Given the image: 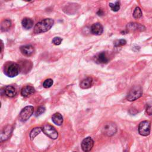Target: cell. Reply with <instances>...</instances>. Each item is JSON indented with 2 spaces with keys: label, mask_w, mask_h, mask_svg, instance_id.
I'll list each match as a JSON object with an SVG mask.
<instances>
[{
  "label": "cell",
  "mask_w": 152,
  "mask_h": 152,
  "mask_svg": "<svg viewBox=\"0 0 152 152\" xmlns=\"http://www.w3.org/2000/svg\"><path fill=\"white\" fill-rule=\"evenodd\" d=\"M54 24V20L52 18L44 19L36 24L33 32L36 34L46 32L51 29Z\"/></svg>",
  "instance_id": "1"
},
{
  "label": "cell",
  "mask_w": 152,
  "mask_h": 152,
  "mask_svg": "<svg viewBox=\"0 0 152 152\" xmlns=\"http://www.w3.org/2000/svg\"><path fill=\"white\" fill-rule=\"evenodd\" d=\"M20 69L21 67L17 63L9 62L4 65V74L9 77L13 78L19 74Z\"/></svg>",
  "instance_id": "2"
},
{
  "label": "cell",
  "mask_w": 152,
  "mask_h": 152,
  "mask_svg": "<svg viewBox=\"0 0 152 152\" xmlns=\"http://www.w3.org/2000/svg\"><path fill=\"white\" fill-rule=\"evenodd\" d=\"M143 95V90L141 86H135L130 89L128 95L127 96V99L130 102L136 100L141 97Z\"/></svg>",
  "instance_id": "3"
},
{
  "label": "cell",
  "mask_w": 152,
  "mask_h": 152,
  "mask_svg": "<svg viewBox=\"0 0 152 152\" xmlns=\"http://www.w3.org/2000/svg\"><path fill=\"white\" fill-rule=\"evenodd\" d=\"M117 131L116 124L112 122H107L105 123L102 128V133L106 136H112Z\"/></svg>",
  "instance_id": "4"
},
{
  "label": "cell",
  "mask_w": 152,
  "mask_h": 152,
  "mask_svg": "<svg viewBox=\"0 0 152 152\" xmlns=\"http://www.w3.org/2000/svg\"><path fill=\"white\" fill-rule=\"evenodd\" d=\"M43 132L49 138L53 140H55L58 137V133L55 128L48 124L44 125L42 128Z\"/></svg>",
  "instance_id": "5"
},
{
  "label": "cell",
  "mask_w": 152,
  "mask_h": 152,
  "mask_svg": "<svg viewBox=\"0 0 152 152\" xmlns=\"http://www.w3.org/2000/svg\"><path fill=\"white\" fill-rule=\"evenodd\" d=\"M34 112V108L32 106H27L24 108L20 114V119L22 122H25L31 117Z\"/></svg>",
  "instance_id": "6"
},
{
  "label": "cell",
  "mask_w": 152,
  "mask_h": 152,
  "mask_svg": "<svg viewBox=\"0 0 152 152\" xmlns=\"http://www.w3.org/2000/svg\"><path fill=\"white\" fill-rule=\"evenodd\" d=\"M151 130V123L149 121H144L141 122L138 126V133L143 136L150 134Z\"/></svg>",
  "instance_id": "7"
},
{
  "label": "cell",
  "mask_w": 152,
  "mask_h": 152,
  "mask_svg": "<svg viewBox=\"0 0 152 152\" xmlns=\"http://www.w3.org/2000/svg\"><path fill=\"white\" fill-rule=\"evenodd\" d=\"M94 145V141L93 139L88 137L85 138L82 143V148L84 152H89L92 149Z\"/></svg>",
  "instance_id": "8"
},
{
  "label": "cell",
  "mask_w": 152,
  "mask_h": 152,
  "mask_svg": "<svg viewBox=\"0 0 152 152\" xmlns=\"http://www.w3.org/2000/svg\"><path fill=\"white\" fill-rule=\"evenodd\" d=\"M127 29L128 31H140L143 32L146 30V27L137 23H130L127 25Z\"/></svg>",
  "instance_id": "9"
},
{
  "label": "cell",
  "mask_w": 152,
  "mask_h": 152,
  "mask_svg": "<svg viewBox=\"0 0 152 152\" xmlns=\"http://www.w3.org/2000/svg\"><path fill=\"white\" fill-rule=\"evenodd\" d=\"M95 59L97 64H107L109 62V59L106 52H102L97 54L95 57Z\"/></svg>",
  "instance_id": "10"
},
{
  "label": "cell",
  "mask_w": 152,
  "mask_h": 152,
  "mask_svg": "<svg viewBox=\"0 0 152 152\" xmlns=\"http://www.w3.org/2000/svg\"><path fill=\"white\" fill-rule=\"evenodd\" d=\"M91 32L95 35H100L103 33L104 27L103 26L99 23L93 24L90 28Z\"/></svg>",
  "instance_id": "11"
},
{
  "label": "cell",
  "mask_w": 152,
  "mask_h": 152,
  "mask_svg": "<svg viewBox=\"0 0 152 152\" xmlns=\"http://www.w3.org/2000/svg\"><path fill=\"white\" fill-rule=\"evenodd\" d=\"M13 130V127L12 125H7L6 126L3 131H2L1 134V141H5L7 140L10 136H11Z\"/></svg>",
  "instance_id": "12"
},
{
  "label": "cell",
  "mask_w": 152,
  "mask_h": 152,
  "mask_svg": "<svg viewBox=\"0 0 152 152\" xmlns=\"http://www.w3.org/2000/svg\"><path fill=\"white\" fill-rule=\"evenodd\" d=\"M20 50H21L22 54L27 57H30L35 52L33 46L30 45L21 46V48H20Z\"/></svg>",
  "instance_id": "13"
},
{
  "label": "cell",
  "mask_w": 152,
  "mask_h": 152,
  "mask_svg": "<svg viewBox=\"0 0 152 152\" xmlns=\"http://www.w3.org/2000/svg\"><path fill=\"white\" fill-rule=\"evenodd\" d=\"M35 92V89L31 86H26L21 90V95L23 97H29Z\"/></svg>",
  "instance_id": "14"
},
{
  "label": "cell",
  "mask_w": 152,
  "mask_h": 152,
  "mask_svg": "<svg viewBox=\"0 0 152 152\" xmlns=\"http://www.w3.org/2000/svg\"><path fill=\"white\" fill-rule=\"evenodd\" d=\"M93 83V79L91 77H87L84 80H83L82 82H80V86L82 89H86L90 88L92 86Z\"/></svg>",
  "instance_id": "15"
},
{
  "label": "cell",
  "mask_w": 152,
  "mask_h": 152,
  "mask_svg": "<svg viewBox=\"0 0 152 152\" xmlns=\"http://www.w3.org/2000/svg\"><path fill=\"white\" fill-rule=\"evenodd\" d=\"M4 93L10 97H14L16 94L17 92L16 89L12 86H7L5 87L4 89Z\"/></svg>",
  "instance_id": "16"
},
{
  "label": "cell",
  "mask_w": 152,
  "mask_h": 152,
  "mask_svg": "<svg viewBox=\"0 0 152 152\" xmlns=\"http://www.w3.org/2000/svg\"><path fill=\"white\" fill-rule=\"evenodd\" d=\"M34 22L31 18H24L22 22V25L23 27L26 30H29L31 29L33 26Z\"/></svg>",
  "instance_id": "17"
},
{
  "label": "cell",
  "mask_w": 152,
  "mask_h": 152,
  "mask_svg": "<svg viewBox=\"0 0 152 152\" xmlns=\"http://www.w3.org/2000/svg\"><path fill=\"white\" fill-rule=\"evenodd\" d=\"M52 120L53 123L57 125H61L63 123V117L58 112L54 114L52 117Z\"/></svg>",
  "instance_id": "18"
},
{
  "label": "cell",
  "mask_w": 152,
  "mask_h": 152,
  "mask_svg": "<svg viewBox=\"0 0 152 152\" xmlns=\"http://www.w3.org/2000/svg\"><path fill=\"white\" fill-rule=\"evenodd\" d=\"M12 26V22L10 20L5 19L2 22L1 24V30L3 32L7 31Z\"/></svg>",
  "instance_id": "19"
},
{
  "label": "cell",
  "mask_w": 152,
  "mask_h": 152,
  "mask_svg": "<svg viewBox=\"0 0 152 152\" xmlns=\"http://www.w3.org/2000/svg\"><path fill=\"white\" fill-rule=\"evenodd\" d=\"M41 131H42V128H40V127H36L33 129L30 133V139L33 140L35 138V137H36L38 134H40V133L41 132Z\"/></svg>",
  "instance_id": "20"
},
{
  "label": "cell",
  "mask_w": 152,
  "mask_h": 152,
  "mask_svg": "<svg viewBox=\"0 0 152 152\" xmlns=\"http://www.w3.org/2000/svg\"><path fill=\"white\" fill-rule=\"evenodd\" d=\"M133 16L136 19H138L141 17V16H142V11H141V10L140 7H137L135 8Z\"/></svg>",
  "instance_id": "21"
},
{
  "label": "cell",
  "mask_w": 152,
  "mask_h": 152,
  "mask_svg": "<svg viewBox=\"0 0 152 152\" xmlns=\"http://www.w3.org/2000/svg\"><path fill=\"white\" fill-rule=\"evenodd\" d=\"M109 5L110 7L111 10H112V11L115 12L119 11V10L120 9V2L118 1H116L114 4L109 3Z\"/></svg>",
  "instance_id": "22"
},
{
  "label": "cell",
  "mask_w": 152,
  "mask_h": 152,
  "mask_svg": "<svg viewBox=\"0 0 152 152\" xmlns=\"http://www.w3.org/2000/svg\"><path fill=\"white\" fill-rule=\"evenodd\" d=\"M127 44V41L125 39H119V40H116L114 42V45L116 47L121 46H124Z\"/></svg>",
  "instance_id": "23"
},
{
  "label": "cell",
  "mask_w": 152,
  "mask_h": 152,
  "mask_svg": "<svg viewBox=\"0 0 152 152\" xmlns=\"http://www.w3.org/2000/svg\"><path fill=\"white\" fill-rule=\"evenodd\" d=\"M45 110H46V108H45V106H39L37 108L36 112L35 113V116L36 117H39L40 115H41L42 114H43L45 112Z\"/></svg>",
  "instance_id": "24"
},
{
  "label": "cell",
  "mask_w": 152,
  "mask_h": 152,
  "mask_svg": "<svg viewBox=\"0 0 152 152\" xmlns=\"http://www.w3.org/2000/svg\"><path fill=\"white\" fill-rule=\"evenodd\" d=\"M53 83H54L53 80L50 78H48L46 79L43 83V86L45 88H49L53 85Z\"/></svg>",
  "instance_id": "25"
},
{
  "label": "cell",
  "mask_w": 152,
  "mask_h": 152,
  "mask_svg": "<svg viewBox=\"0 0 152 152\" xmlns=\"http://www.w3.org/2000/svg\"><path fill=\"white\" fill-rule=\"evenodd\" d=\"M63 41V39L60 37H55L52 39V42L55 45H59Z\"/></svg>",
  "instance_id": "26"
},
{
  "label": "cell",
  "mask_w": 152,
  "mask_h": 152,
  "mask_svg": "<svg viewBox=\"0 0 152 152\" xmlns=\"http://www.w3.org/2000/svg\"><path fill=\"white\" fill-rule=\"evenodd\" d=\"M146 113L149 115H152V104H147L146 106Z\"/></svg>",
  "instance_id": "27"
},
{
  "label": "cell",
  "mask_w": 152,
  "mask_h": 152,
  "mask_svg": "<svg viewBox=\"0 0 152 152\" xmlns=\"http://www.w3.org/2000/svg\"><path fill=\"white\" fill-rule=\"evenodd\" d=\"M97 14L98 16H102V15L104 14V12H103V11H102V10L100 9V10H99L98 12L97 13Z\"/></svg>",
  "instance_id": "28"
},
{
  "label": "cell",
  "mask_w": 152,
  "mask_h": 152,
  "mask_svg": "<svg viewBox=\"0 0 152 152\" xmlns=\"http://www.w3.org/2000/svg\"><path fill=\"white\" fill-rule=\"evenodd\" d=\"M124 152H128V151H126V150H125V151H124Z\"/></svg>",
  "instance_id": "29"
},
{
  "label": "cell",
  "mask_w": 152,
  "mask_h": 152,
  "mask_svg": "<svg viewBox=\"0 0 152 152\" xmlns=\"http://www.w3.org/2000/svg\"><path fill=\"white\" fill-rule=\"evenodd\" d=\"M74 152H76V151H74Z\"/></svg>",
  "instance_id": "30"
}]
</instances>
